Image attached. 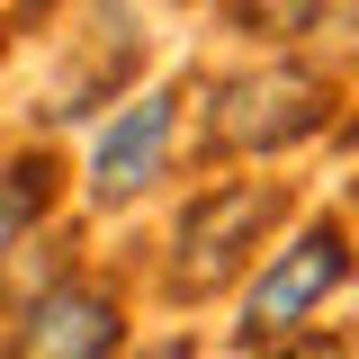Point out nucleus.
Masks as SVG:
<instances>
[{
  "label": "nucleus",
  "mask_w": 359,
  "mask_h": 359,
  "mask_svg": "<svg viewBox=\"0 0 359 359\" xmlns=\"http://www.w3.org/2000/svg\"><path fill=\"white\" fill-rule=\"evenodd\" d=\"M117 359H207V332L198 323H162V332H135Z\"/></svg>",
  "instance_id": "nucleus-9"
},
{
  "label": "nucleus",
  "mask_w": 359,
  "mask_h": 359,
  "mask_svg": "<svg viewBox=\"0 0 359 359\" xmlns=\"http://www.w3.org/2000/svg\"><path fill=\"white\" fill-rule=\"evenodd\" d=\"M9 314H0V359H117L135 341V306L144 278L72 252V233H54V261H18L9 278Z\"/></svg>",
  "instance_id": "nucleus-5"
},
{
  "label": "nucleus",
  "mask_w": 359,
  "mask_h": 359,
  "mask_svg": "<svg viewBox=\"0 0 359 359\" xmlns=\"http://www.w3.org/2000/svg\"><path fill=\"white\" fill-rule=\"evenodd\" d=\"M359 117V72L323 54L243 45L198 72V171H278L314 144H341Z\"/></svg>",
  "instance_id": "nucleus-1"
},
{
  "label": "nucleus",
  "mask_w": 359,
  "mask_h": 359,
  "mask_svg": "<svg viewBox=\"0 0 359 359\" xmlns=\"http://www.w3.org/2000/svg\"><path fill=\"white\" fill-rule=\"evenodd\" d=\"M306 216V180L287 171H207L198 189H180L162 207V233H153V261H144V297L189 323L207 306H233V287L252 278L269 243Z\"/></svg>",
  "instance_id": "nucleus-2"
},
{
  "label": "nucleus",
  "mask_w": 359,
  "mask_h": 359,
  "mask_svg": "<svg viewBox=\"0 0 359 359\" xmlns=\"http://www.w3.org/2000/svg\"><path fill=\"white\" fill-rule=\"evenodd\" d=\"M332 332H341V341L359 351V278H351V297H341V323H332Z\"/></svg>",
  "instance_id": "nucleus-12"
},
{
  "label": "nucleus",
  "mask_w": 359,
  "mask_h": 359,
  "mask_svg": "<svg viewBox=\"0 0 359 359\" xmlns=\"http://www.w3.org/2000/svg\"><path fill=\"white\" fill-rule=\"evenodd\" d=\"M144 81V9L135 0H81L54 27V72L36 81V135L45 126H90Z\"/></svg>",
  "instance_id": "nucleus-6"
},
{
  "label": "nucleus",
  "mask_w": 359,
  "mask_h": 359,
  "mask_svg": "<svg viewBox=\"0 0 359 359\" xmlns=\"http://www.w3.org/2000/svg\"><path fill=\"white\" fill-rule=\"evenodd\" d=\"M9 45H18V18H9V9H0V63H9Z\"/></svg>",
  "instance_id": "nucleus-13"
},
{
  "label": "nucleus",
  "mask_w": 359,
  "mask_h": 359,
  "mask_svg": "<svg viewBox=\"0 0 359 359\" xmlns=\"http://www.w3.org/2000/svg\"><path fill=\"white\" fill-rule=\"evenodd\" d=\"M63 9H81V0H9V18H36V27H54Z\"/></svg>",
  "instance_id": "nucleus-11"
},
{
  "label": "nucleus",
  "mask_w": 359,
  "mask_h": 359,
  "mask_svg": "<svg viewBox=\"0 0 359 359\" xmlns=\"http://www.w3.org/2000/svg\"><path fill=\"white\" fill-rule=\"evenodd\" d=\"M332 207L359 224V117H351V135H341V189H332Z\"/></svg>",
  "instance_id": "nucleus-10"
},
{
  "label": "nucleus",
  "mask_w": 359,
  "mask_h": 359,
  "mask_svg": "<svg viewBox=\"0 0 359 359\" xmlns=\"http://www.w3.org/2000/svg\"><path fill=\"white\" fill-rule=\"evenodd\" d=\"M189 162H198V72L189 63H153L117 108H99L81 126L72 198H81V216L117 224V216L162 207Z\"/></svg>",
  "instance_id": "nucleus-3"
},
{
  "label": "nucleus",
  "mask_w": 359,
  "mask_h": 359,
  "mask_svg": "<svg viewBox=\"0 0 359 359\" xmlns=\"http://www.w3.org/2000/svg\"><path fill=\"white\" fill-rule=\"evenodd\" d=\"M233 45H278V54H359V0H207Z\"/></svg>",
  "instance_id": "nucleus-8"
},
{
  "label": "nucleus",
  "mask_w": 359,
  "mask_h": 359,
  "mask_svg": "<svg viewBox=\"0 0 359 359\" xmlns=\"http://www.w3.org/2000/svg\"><path fill=\"white\" fill-rule=\"evenodd\" d=\"M180 9H207V0H180Z\"/></svg>",
  "instance_id": "nucleus-14"
},
{
  "label": "nucleus",
  "mask_w": 359,
  "mask_h": 359,
  "mask_svg": "<svg viewBox=\"0 0 359 359\" xmlns=\"http://www.w3.org/2000/svg\"><path fill=\"white\" fill-rule=\"evenodd\" d=\"M351 278H359V224L332 198H306V216L287 224L261 261H252V278L233 287L224 351L278 359V351H297V341H323L332 314H341V297H351Z\"/></svg>",
  "instance_id": "nucleus-4"
},
{
  "label": "nucleus",
  "mask_w": 359,
  "mask_h": 359,
  "mask_svg": "<svg viewBox=\"0 0 359 359\" xmlns=\"http://www.w3.org/2000/svg\"><path fill=\"white\" fill-rule=\"evenodd\" d=\"M72 207V153L54 135H18L0 144V278L36 252V233H54Z\"/></svg>",
  "instance_id": "nucleus-7"
}]
</instances>
